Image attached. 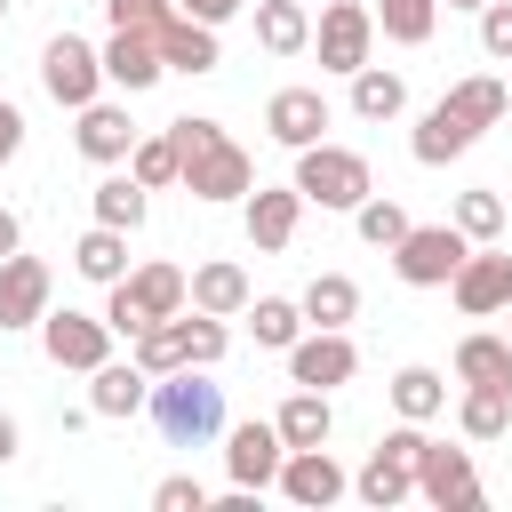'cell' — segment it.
<instances>
[{"label": "cell", "mask_w": 512, "mask_h": 512, "mask_svg": "<svg viewBox=\"0 0 512 512\" xmlns=\"http://www.w3.org/2000/svg\"><path fill=\"white\" fill-rule=\"evenodd\" d=\"M392 408H400L408 424H432V416L448 408V384H440V368H400V376H392Z\"/></svg>", "instance_id": "cell-34"}, {"label": "cell", "mask_w": 512, "mask_h": 512, "mask_svg": "<svg viewBox=\"0 0 512 512\" xmlns=\"http://www.w3.org/2000/svg\"><path fill=\"white\" fill-rule=\"evenodd\" d=\"M248 336H256L264 352H288V344L304 336V304H288V296H248Z\"/></svg>", "instance_id": "cell-30"}, {"label": "cell", "mask_w": 512, "mask_h": 512, "mask_svg": "<svg viewBox=\"0 0 512 512\" xmlns=\"http://www.w3.org/2000/svg\"><path fill=\"white\" fill-rule=\"evenodd\" d=\"M128 176H136L144 192H168V184H176V144H168V136H136V144H128Z\"/></svg>", "instance_id": "cell-38"}, {"label": "cell", "mask_w": 512, "mask_h": 512, "mask_svg": "<svg viewBox=\"0 0 512 512\" xmlns=\"http://www.w3.org/2000/svg\"><path fill=\"white\" fill-rule=\"evenodd\" d=\"M40 312H48V264L0 256V328H40Z\"/></svg>", "instance_id": "cell-18"}, {"label": "cell", "mask_w": 512, "mask_h": 512, "mask_svg": "<svg viewBox=\"0 0 512 512\" xmlns=\"http://www.w3.org/2000/svg\"><path fill=\"white\" fill-rule=\"evenodd\" d=\"M0 16H8V0H0Z\"/></svg>", "instance_id": "cell-51"}, {"label": "cell", "mask_w": 512, "mask_h": 512, "mask_svg": "<svg viewBox=\"0 0 512 512\" xmlns=\"http://www.w3.org/2000/svg\"><path fill=\"white\" fill-rule=\"evenodd\" d=\"M224 344H232V328H224L216 312H192V320H184V360H192V368H216Z\"/></svg>", "instance_id": "cell-40"}, {"label": "cell", "mask_w": 512, "mask_h": 512, "mask_svg": "<svg viewBox=\"0 0 512 512\" xmlns=\"http://www.w3.org/2000/svg\"><path fill=\"white\" fill-rule=\"evenodd\" d=\"M72 272H80V280H96V288H112V280L128 272V232H112V224L80 232V248H72Z\"/></svg>", "instance_id": "cell-29"}, {"label": "cell", "mask_w": 512, "mask_h": 512, "mask_svg": "<svg viewBox=\"0 0 512 512\" xmlns=\"http://www.w3.org/2000/svg\"><path fill=\"white\" fill-rule=\"evenodd\" d=\"M16 456V416H0V464Z\"/></svg>", "instance_id": "cell-47"}, {"label": "cell", "mask_w": 512, "mask_h": 512, "mask_svg": "<svg viewBox=\"0 0 512 512\" xmlns=\"http://www.w3.org/2000/svg\"><path fill=\"white\" fill-rule=\"evenodd\" d=\"M296 304H304V320H312V328H344V320L360 312V288H352L344 272H320V280H312Z\"/></svg>", "instance_id": "cell-33"}, {"label": "cell", "mask_w": 512, "mask_h": 512, "mask_svg": "<svg viewBox=\"0 0 512 512\" xmlns=\"http://www.w3.org/2000/svg\"><path fill=\"white\" fill-rule=\"evenodd\" d=\"M280 456H288V440H280L272 424H240V432L224 440V472H232V488H272V480H280Z\"/></svg>", "instance_id": "cell-17"}, {"label": "cell", "mask_w": 512, "mask_h": 512, "mask_svg": "<svg viewBox=\"0 0 512 512\" xmlns=\"http://www.w3.org/2000/svg\"><path fill=\"white\" fill-rule=\"evenodd\" d=\"M400 104H408V80L400 72H384V64H360L352 72V112L360 120H392Z\"/></svg>", "instance_id": "cell-32"}, {"label": "cell", "mask_w": 512, "mask_h": 512, "mask_svg": "<svg viewBox=\"0 0 512 512\" xmlns=\"http://www.w3.org/2000/svg\"><path fill=\"white\" fill-rule=\"evenodd\" d=\"M152 504H160V512H208V488H200L192 472H176V480L152 488Z\"/></svg>", "instance_id": "cell-42"}, {"label": "cell", "mask_w": 512, "mask_h": 512, "mask_svg": "<svg viewBox=\"0 0 512 512\" xmlns=\"http://www.w3.org/2000/svg\"><path fill=\"white\" fill-rule=\"evenodd\" d=\"M96 56H104V80H112V88H128V96H144V88L168 72V64H160V48H152V32H120V24H112V40H104Z\"/></svg>", "instance_id": "cell-21"}, {"label": "cell", "mask_w": 512, "mask_h": 512, "mask_svg": "<svg viewBox=\"0 0 512 512\" xmlns=\"http://www.w3.org/2000/svg\"><path fill=\"white\" fill-rule=\"evenodd\" d=\"M344 488H352V472H344L328 448H288V456H280V496H288V504H304V512H328Z\"/></svg>", "instance_id": "cell-12"}, {"label": "cell", "mask_w": 512, "mask_h": 512, "mask_svg": "<svg viewBox=\"0 0 512 512\" xmlns=\"http://www.w3.org/2000/svg\"><path fill=\"white\" fill-rule=\"evenodd\" d=\"M304 8H312V0H304Z\"/></svg>", "instance_id": "cell-52"}, {"label": "cell", "mask_w": 512, "mask_h": 512, "mask_svg": "<svg viewBox=\"0 0 512 512\" xmlns=\"http://www.w3.org/2000/svg\"><path fill=\"white\" fill-rule=\"evenodd\" d=\"M448 296H456V312H464V320H496V312L512 304V256H504L496 240H472V256L456 264Z\"/></svg>", "instance_id": "cell-7"}, {"label": "cell", "mask_w": 512, "mask_h": 512, "mask_svg": "<svg viewBox=\"0 0 512 512\" xmlns=\"http://www.w3.org/2000/svg\"><path fill=\"white\" fill-rule=\"evenodd\" d=\"M448 8H488V0H448Z\"/></svg>", "instance_id": "cell-48"}, {"label": "cell", "mask_w": 512, "mask_h": 512, "mask_svg": "<svg viewBox=\"0 0 512 512\" xmlns=\"http://www.w3.org/2000/svg\"><path fill=\"white\" fill-rule=\"evenodd\" d=\"M144 416L160 424L168 448H208V440L224 432V384H216L208 368H168V376H152Z\"/></svg>", "instance_id": "cell-2"}, {"label": "cell", "mask_w": 512, "mask_h": 512, "mask_svg": "<svg viewBox=\"0 0 512 512\" xmlns=\"http://www.w3.org/2000/svg\"><path fill=\"white\" fill-rule=\"evenodd\" d=\"M416 448H424V432L400 416V432H384V440L368 448V464L352 472V496H360V504H376V512L408 504V496H416Z\"/></svg>", "instance_id": "cell-4"}, {"label": "cell", "mask_w": 512, "mask_h": 512, "mask_svg": "<svg viewBox=\"0 0 512 512\" xmlns=\"http://www.w3.org/2000/svg\"><path fill=\"white\" fill-rule=\"evenodd\" d=\"M352 224H360V240H368V248H392V240L408 232V208H400V200H384V192H368V200L352 208Z\"/></svg>", "instance_id": "cell-39"}, {"label": "cell", "mask_w": 512, "mask_h": 512, "mask_svg": "<svg viewBox=\"0 0 512 512\" xmlns=\"http://www.w3.org/2000/svg\"><path fill=\"white\" fill-rule=\"evenodd\" d=\"M472 144H480V128H472L448 96H440V104L416 120V136H408V152H416L424 168H448V160H456V152H472Z\"/></svg>", "instance_id": "cell-22"}, {"label": "cell", "mask_w": 512, "mask_h": 512, "mask_svg": "<svg viewBox=\"0 0 512 512\" xmlns=\"http://www.w3.org/2000/svg\"><path fill=\"white\" fill-rule=\"evenodd\" d=\"M456 424H464V440H504L512 432V384H464Z\"/></svg>", "instance_id": "cell-26"}, {"label": "cell", "mask_w": 512, "mask_h": 512, "mask_svg": "<svg viewBox=\"0 0 512 512\" xmlns=\"http://www.w3.org/2000/svg\"><path fill=\"white\" fill-rule=\"evenodd\" d=\"M16 152H24V112H16V104H0V168H8Z\"/></svg>", "instance_id": "cell-45"}, {"label": "cell", "mask_w": 512, "mask_h": 512, "mask_svg": "<svg viewBox=\"0 0 512 512\" xmlns=\"http://www.w3.org/2000/svg\"><path fill=\"white\" fill-rule=\"evenodd\" d=\"M176 144V184L192 200H248L256 192V160L224 136V120H168Z\"/></svg>", "instance_id": "cell-1"}, {"label": "cell", "mask_w": 512, "mask_h": 512, "mask_svg": "<svg viewBox=\"0 0 512 512\" xmlns=\"http://www.w3.org/2000/svg\"><path fill=\"white\" fill-rule=\"evenodd\" d=\"M40 344H48V360L56 368H96V360H112V328H104V312H40Z\"/></svg>", "instance_id": "cell-9"}, {"label": "cell", "mask_w": 512, "mask_h": 512, "mask_svg": "<svg viewBox=\"0 0 512 512\" xmlns=\"http://www.w3.org/2000/svg\"><path fill=\"white\" fill-rule=\"evenodd\" d=\"M264 128H272V144L304 152V144L328 136V96H320V88H280V96L264 104Z\"/></svg>", "instance_id": "cell-14"}, {"label": "cell", "mask_w": 512, "mask_h": 512, "mask_svg": "<svg viewBox=\"0 0 512 512\" xmlns=\"http://www.w3.org/2000/svg\"><path fill=\"white\" fill-rule=\"evenodd\" d=\"M168 8H176V0H104V16H112L120 32H152Z\"/></svg>", "instance_id": "cell-43"}, {"label": "cell", "mask_w": 512, "mask_h": 512, "mask_svg": "<svg viewBox=\"0 0 512 512\" xmlns=\"http://www.w3.org/2000/svg\"><path fill=\"white\" fill-rule=\"evenodd\" d=\"M248 296H256V288H248V272H240L232 256H216V264H192V272H184V304H192V312L240 320V312H248Z\"/></svg>", "instance_id": "cell-15"}, {"label": "cell", "mask_w": 512, "mask_h": 512, "mask_svg": "<svg viewBox=\"0 0 512 512\" xmlns=\"http://www.w3.org/2000/svg\"><path fill=\"white\" fill-rule=\"evenodd\" d=\"M312 48H320V64H328V72H344V80H352V72L368 64V48H376V16H368L360 0H328V8H320Z\"/></svg>", "instance_id": "cell-8"}, {"label": "cell", "mask_w": 512, "mask_h": 512, "mask_svg": "<svg viewBox=\"0 0 512 512\" xmlns=\"http://www.w3.org/2000/svg\"><path fill=\"white\" fill-rule=\"evenodd\" d=\"M144 208H152V200H144V184H136V176H104V184H96V224L136 232V224H144Z\"/></svg>", "instance_id": "cell-36"}, {"label": "cell", "mask_w": 512, "mask_h": 512, "mask_svg": "<svg viewBox=\"0 0 512 512\" xmlns=\"http://www.w3.org/2000/svg\"><path fill=\"white\" fill-rule=\"evenodd\" d=\"M176 8H184V16H200V24H232L248 0H176Z\"/></svg>", "instance_id": "cell-44"}, {"label": "cell", "mask_w": 512, "mask_h": 512, "mask_svg": "<svg viewBox=\"0 0 512 512\" xmlns=\"http://www.w3.org/2000/svg\"><path fill=\"white\" fill-rule=\"evenodd\" d=\"M504 320H512V304H504ZM504 336H512V328H504Z\"/></svg>", "instance_id": "cell-49"}, {"label": "cell", "mask_w": 512, "mask_h": 512, "mask_svg": "<svg viewBox=\"0 0 512 512\" xmlns=\"http://www.w3.org/2000/svg\"><path fill=\"white\" fill-rule=\"evenodd\" d=\"M16 248H24V224H16L8 208H0V256H16Z\"/></svg>", "instance_id": "cell-46"}, {"label": "cell", "mask_w": 512, "mask_h": 512, "mask_svg": "<svg viewBox=\"0 0 512 512\" xmlns=\"http://www.w3.org/2000/svg\"><path fill=\"white\" fill-rule=\"evenodd\" d=\"M128 360H136L144 376H168V368H192V360H184V312H168V320H144V328L128 336Z\"/></svg>", "instance_id": "cell-25"}, {"label": "cell", "mask_w": 512, "mask_h": 512, "mask_svg": "<svg viewBox=\"0 0 512 512\" xmlns=\"http://www.w3.org/2000/svg\"><path fill=\"white\" fill-rule=\"evenodd\" d=\"M504 96H512V80H504Z\"/></svg>", "instance_id": "cell-50"}, {"label": "cell", "mask_w": 512, "mask_h": 512, "mask_svg": "<svg viewBox=\"0 0 512 512\" xmlns=\"http://www.w3.org/2000/svg\"><path fill=\"white\" fill-rule=\"evenodd\" d=\"M296 224H304V192H296V184H272V192L256 184V192H248V240H256L264 256H280V248L296 240Z\"/></svg>", "instance_id": "cell-20"}, {"label": "cell", "mask_w": 512, "mask_h": 512, "mask_svg": "<svg viewBox=\"0 0 512 512\" xmlns=\"http://www.w3.org/2000/svg\"><path fill=\"white\" fill-rule=\"evenodd\" d=\"M416 496L440 504V512H472V504H480V472H472V456L424 440V448H416Z\"/></svg>", "instance_id": "cell-10"}, {"label": "cell", "mask_w": 512, "mask_h": 512, "mask_svg": "<svg viewBox=\"0 0 512 512\" xmlns=\"http://www.w3.org/2000/svg\"><path fill=\"white\" fill-rule=\"evenodd\" d=\"M352 368H360V352H352V336H344V328H312V336H296V344H288V384L336 392V384H352Z\"/></svg>", "instance_id": "cell-11"}, {"label": "cell", "mask_w": 512, "mask_h": 512, "mask_svg": "<svg viewBox=\"0 0 512 512\" xmlns=\"http://www.w3.org/2000/svg\"><path fill=\"white\" fill-rule=\"evenodd\" d=\"M256 40H264L272 56L312 48V8H304V0H256Z\"/></svg>", "instance_id": "cell-27"}, {"label": "cell", "mask_w": 512, "mask_h": 512, "mask_svg": "<svg viewBox=\"0 0 512 512\" xmlns=\"http://www.w3.org/2000/svg\"><path fill=\"white\" fill-rule=\"evenodd\" d=\"M368 16H376V32H384V40L424 48V40H432V24H440V0H376Z\"/></svg>", "instance_id": "cell-31"}, {"label": "cell", "mask_w": 512, "mask_h": 512, "mask_svg": "<svg viewBox=\"0 0 512 512\" xmlns=\"http://www.w3.org/2000/svg\"><path fill=\"white\" fill-rule=\"evenodd\" d=\"M272 432H280L288 448H328V432H336V408H328V392H312V384H296V392L280 400V416H272Z\"/></svg>", "instance_id": "cell-24"}, {"label": "cell", "mask_w": 512, "mask_h": 512, "mask_svg": "<svg viewBox=\"0 0 512 512\" xmlns=\"http://www.w3.org/2000/svg\"><path fill=\"white\" fill-rule=\"evenodd\" d=\"M448 104L472 120V128H496L504 112H512V96H504V80H488V72H472V80H456L448 88Z\"/></svg>", "instance_id": "cell-35"}, {"label": "cell", "mask_w": 512, "mask_h": 512, "mask_svg": "<svg viewBox=\"0 0 512 512\" xmlns=\"http://www.w3.org/2000/svg\"><path fill=\"white\" fill-rule=\"evenodd\" d=\"M144 400H152V376L136 368V360H96L88 368V416H144Z\"/></svg>", "instance_id": "cell-16"}, {"label": "cell", "mask_w": 512, "mask_h": 512, "mask_svg": "<svg viewBox=\"0 0 512 512\" xmlns=\"http://www.w3.org/2000/svg\"><path fill=\"white\" fill-rule=\"evenodd\" d=\"M464 240H496L504 232V192H488V184H472V192H456V216H448Z\"/></svg>", "instance_id": "cell-37"}, {"label": "cell", "mask_w": 512, "mask_h": 512, "mask_svg": "<svg viewBox=\"0 0 512 512\" xmlns=\"http://www.w3.org/2000/svg\"><path fill=\"white\" fill-rule=\"evenodd\" d=\"M480 48H488L496 64H512V0H488V8H480Z\"/></svg>", "instance_id": "cell-41"}, {"label": "cell", "mask_w": 512, "mask_h": 512, "mask_svg": "<svg viewBox=\"0 0 512 512\" xmlns=\"http://www.w3.org/2000/svg\"><path fill=\"white\" fill-rule=\"evenodd\" d=\"M456 384H512V336L472 328V336L456 344Z\"/></svg>", "instance_id": "cell-28"}, {"label": "cell", "mask_w": 512, "mask_h": 512, "mask_svg": "<svg viewBox=\"0 0 512 512\" xmlns=\"http://www.w3.org/2000/svg\"><path fill=\"white\" fill-rule=\"evenodd\" d=\"M464 256H472V240H464L456 224H408V232L392 240V272H400L408 288H448Z\"/></svg>", "instance_id": "cell-5"}, {"label": "cell", "mask_w": 512, "mask_h": 512, "mask_svg": "<svg viewBox=\"0 0 512 512\" xmlns=\"http://www.w3.org/2000/svg\"><path fill=\"white\" fill-rule=\"evenodd\" d=\"M152 48H160V64L168 72H216L224 56H216V24H200V16H184V8H168L160 24H152Z\"/></svg>", "instance_id": "cell-13"}, {"label": "cell", "mask_w": 512, "mask_h": 512, "mask_svg": "<svg viewBox=\"0 0 512 512\" xmlns=\"http://www.w3.org/2000/svg\"><path fill=\"white\" fill-rule=\"evenodd\" d=\"M72 144L96 160V168H120L128 160V144H136V120H128V104H80V128H72Z\"/></svg>", "instance_id": "cell-19"}, {"label": "cell", "mask_w": 512, "mask_h": 512, "mask_svg": "<svg viewBox=\"0 0 512 512\" xmlns=\"http://www.w3.org/2000/svg\"><path fill=\"white\" fill-rule=\"evenodd\" d=\"M40 88H48L64 112H80V104H96V88H104V56H96L80 32H56V40L40 48Z\"/></svg>", "instance_id": "cell-6"}, {"label": "cell", "mask_w": 512, "mask_h": 512, "mask_svg": "<svg viewBox=\"0 0 512 512\" xmlns=\"http://www.w3.org/2000/svg\"><path fill=\"white\" fill-rule=\"evenodd\" d=\"M296 192L304 200H320V208H360L368 192H376V176H368V160L360 152H344V144H304L296 152Z\"/></svg>", "instance_id": "cell-3"}, {"label": "cell", "mask_w": 512, "mask_h": 512, "mask_svg": "<svg viewBox=\"0 0 512 512\" xmlns=\"http://www.w3.org/2000/svg\"><path fill=\"white\" fill-rule=\"evenodd\" d=\"M112 288L136 304V320H168V312H184V272H176V264H136V272H120Z\"/></svg>", "instance_id": "cell-23"}]
</instances>
